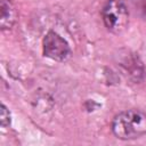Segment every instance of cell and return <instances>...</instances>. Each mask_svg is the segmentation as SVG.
I'll return each mask as SVG.
<instances>
[{
	"label": "cell",
	"instance_id": "6da1fadb",
	"mask_svg": "<svg viewBox=\"0 0 146 146\" xmlns=\"http://www.w3.org/2000/svg\"><path fill=\"white\" fill-rule=\"evenodd\" d=\"M114 136L122 140H132L146 135V112L127 110L116 114L112 121Z\"/></svg>",
	"mask_w": 146,
	"mask_h": 146
},
{
	"label": "cell",
	"instance_id": "277c9868",
	"mask_svg": "<svg viewBox=\"0 0 146 146\" xmlns=\"http://www.w3.org/2000/svg\"><path fill=\"white\" fill-rule=\"evenodd\" d=\"M117 65L122 70L123 74L127 75L133 82H139L144 79V75H145L144 66L137 55L130 54V52L124 54L122 58L119 60Z\"/></svg>",
	"mask_w": 146,
	"mask_h": 146
},
{
	"label": "cell",
	"instance_id": "8992f818",
	"mask_svg": "<svg viewBox=\"0 0 146 146\" xmlns=\"http://www.w3.org/2000/svg\"><path fill=\"white\" fill-rule=\"evenodd\" d=\"M0 121H1V125L3 128H6V127H8L10 124V113H9V110L6 107L5 104H1Z\"/></svg>",
	"mask_w": 146,
	"mask_h": 146
},
{
	"label": "cell",
	"instance_id": "5b68a950",
	"mask_svg": "<svg viewBox=\"0 0 146 146\" xmlns=\"http://www.w3.org/2000/svg\"><path fill=\"white\" fill-rule=\"evenodd\" d=\"M0 8H1L0 27L2 31L10 30L17 21L18 17L17 9L10 0H0Z\"/></svg>",
	"mask_w": 146,
	"mask_h": 146
},
{
	"label": "cell",
	"instance_id": "3957f363",
	"mask_svg": "<svg viewBox=\"0 0 146 146\" xmlns=\"http://www.w3.org/2000/svg\"><path fill=\"white\" fill-rule=\"evenodd\" d=\"M43 55L56 62H65L71 56L67 41L55 31H49L42 40Z\"/></svg>",
	"mask_w": 146,
	"mask_h": 146
},
{
	"label": "cell",
	"instance_id": "7a4b0ae2",
	"mask_svg": "<svg viewBox=\"0 0 146 146\" xmlns=\"http://www.w3.org/2000/svg\"><path fill=\"white\" fill-rule=\"evenodd\" d=\"M102 18L110 32L119 34L129 24V10L122 0H107L102 8Z\"/></svg>",
	"mask_w": 146,
	"mask_h": 146
},
{
	"label": "cell",
	"instance_id": "52a82bcc",
	"mask_svg": "<svg viewBox=\"0 0 146 146\" xmlns=\"http://www.w3.org/2000/svg\"><path fill=\"white\" fill-rule=\"evenodd\" d=\"M140 11H141L143 17L146 19V0H143V1H141V5H140Z\"/></svg>",
	"mask_w": 146,
	"mask_h": 146
}]
</instances>
